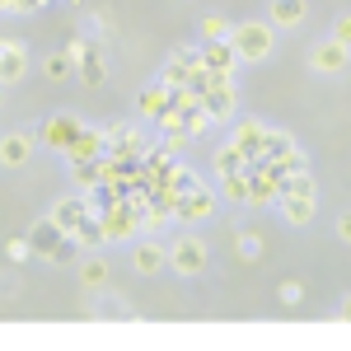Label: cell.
Here are the masks:
<instances>
[{
	"mask_svg": "<svg viewBox=\"0 0 351 351\" xmlns=\"http://www.w3.org/2000/svg\"><path fill=\"white\" fill-rule=\"evenodd\" d=\"M80 132H84V127L75 122V117H71V112H56V117H47V122L38 127V136H43V141H47L52 150H71Z\"/></svg>",
	"mask_w": 351,
	"mask_h": 351,
	"instance_id": "277c9868",
	"label": "cell"
},
{
	"mask_svg": "<svg viewBox=\"0 0 351 351\" xmlns=\"http://www.w3.org/2000/svg\"><path fill=\"white\" fill-rule=\"evenodd\" d=\"M47 0H14V10H24V14H33V10H43Z\"/></svg>",
	"mask_w": 351,
	"mask_h": 351,
	"instance_id": "1f68e13d",
	"label": "cell"
},
{
	"mask_svg": "<svg viewBox=\"0 0 351 351\" xmlns=\"http://www.w3.org/2000/svg\"><path fill=\"white\" fill-rule=\"evenodd\" d=\"M300 295H304V291H300V281H281V300H286V304H295Z\"/></svg>",
	"mask_w": 351,
	"mask_h": 351,
	"instance_id": "f546056e",
	"label": "cell"
},
{
	"mask_svg": "<svg viewBox=\"0 0 351 351\" xmlns=\"http://www.w3.org/2000/svg\"><path fill=\"white\" fill-rule=\"evenodd\" d=\"M75 71H80V80H84V84H104V80H108V61L94 52V47H89V52L75 61Z\"/></svg>",
	"mask_w": 351,
	"mask_h": 351,
	"instance_id": "ac0fdd59",
	"label": "cell"
},
{
	"mask_svg": "<svg viewBox=\"0 0 351 351\" xmlns=\"http://www.w3.org/2000/svg\"><path fill=\"white\" fill-rule=\"evenodd\" d=\"M243 164H248V160H243V150L234 145V141H230V145H220V150H216V173H220V178H225V173H239Z\"/></svg>",
	"mask_w": 351,
	"mask_h": 351,
	"instance_id": "ffe728a7",
	"label": "cell"
},
{
	"mask_svg": "<svg viewBox=\"0 0 351 351\" xmlns=\"http://www.w3.org/2000/svg\"><path fill=\"white\" fill-rule=\"evenodd\" d=\"M33 136H38V132H10V136H0V164H5V169H24L28 155H33Z\"/></svg>",
	"mask_w": 351,
	"mask_h": 351,
	"instance_id": "52a82bcc",
	"label": "cell"
},
{
	"mask_svg": "<svg viewBox=\"0 0 351 351\" xmlns=\"http://www.w3.org/2000/svg\"><path fill=\"white\" fill-rule=\"evenodd\" d=\"M75 239H80V243H89V248L108 243V234H104V216H99V211H89V216L80 220V230H75Z\"/></svg>",
	"mask_w": 351,
	"mask_h": 351,
	"instance_id": "d6986e66",
	"label": "cell"
},
{
	"mask_svg": "<svg viewBox=\"0 0 351 351\" xmlns=\"http://www.w3.org/2000/svg\"><path fill=\"white\" fill-rule=\"evenodd\" d=\"M5 253H10L14 263H24L28 253H33V243H28V239H10V243H5Z\"/></svg>",
	"mask_w": 351,
	"mask_h": 351,
	"instance_id": "83f0119b",
	"label": "cell"
},
{
	"mask_svg": "<svg viewBox=\"0 0 351 351\" xmlns=\"http://www.w3.org/2000/svg\"><path fill=\"white\" fill-rule=\"evenodd\" d=\"M0 10H14V0H0Z\"/></svg>",
	"mask_w": 351,
	"mask_h": 351,
	"instance_id": "836d02e7",
	"label": "cell"
},
{
	"mask_svg": "<svg viewBox=\"0 0 351 351\" xmlns=\"http://www.w3.org/2000/svg\"><path fill=\"white\" fill-rule=\"evenodd\" d=\"M332 38H337L342 47H351V14H342V19L332 24Z\"/></svg>",
	"mask_w": 351,
	"mask_h": 351,
	"instance_id": "f1b7e54d",
	"label": "cell"
},
{
	"mask_svg": "<svg viewBox=\"0 0 351 351\" xmlns=\"http://www.w3.org/2000/svg\"><path fill=\"white\" fill-rule=\"evenodd\" d=\"M309 14V0H271V24L276 28H295Z\"/></svg>",
	"mask_w": 351,
	"mask_h": 351,
	"instance_id": "9a60e30c",
	"label": "cell"
},
{
	"mask_svg": "<svg viewBox=\"0 0 351 351\" xmlns=\"http://www.w3.org/2000/svg\"><path fill=\"white\" fill-rule=\"evenodd\" d=\"M286 192H291V197H319L314 178H309L304 169H300V173H286V178H281V197H286Z\"/></svg>",
	"mask_w": 351,
	"mask_h": 351,
	"instance_id": "44dd1931",
	"label": "cell"
},
{
	"mask_svg": "<svg viewBox=\"0 0 351 351\" xmlns=\"http://www.w3.org/2000/svg\"><path fill=\"white\" fill-rule=\"evenodd\" d=\"M337 234L351 243V211H342V220H337Z\"/></svg>",
	"mask_w": 351,
	"mask_h": 351,
	"instance_id": "4dcf8cb0",
	"label": "cell"
},
{
	"mask_svg": "<svg viewBox=\"0 0 351 351\" xmlns=\"http://www.w3.org/2000/svg\"><path fill=\"white\" fill-rule=\"evenodd\" d=\"M71 71H75V56H47V61H43V75H47V80H66V75H71Z\"/></svg>",
	"mask_w": 351,
	"mask_h": 351,
	"instance_id": "d4e9b609",
	"label": "cell"
},
{
	"mask_svg": "<svg viewBox=\"0 0 351 351\" xmlns=\"http://www.w3.org/2000/svg\"><path fill=\"white\" fill-rule=\"evenodd\" d=\"M108 281V263L104 258H80V286H104Z\"/></svg>",
	"mask_w": 351,
	"mask_h": 351,
	"instance_id": "603a6c76",
	"label": "cell"
},
{
	"mask_svg": "<svg viewBox=\"0 0 351 351\" xmlns=\"http://www.w3.org/2000/svg\"><path fill=\"white\" fill-rule=\"evenodd\" d=\"M108 150V132H94V127H84L80 136H75V145L66 150V160L71 164H84V160H99Z\"/></svg>",
	"mask_w": 351,
	"mask_h": 351,
	"instance_id": "9c48e42d",
	"label": "cell"
},
{
	"mask_svg": "<svg viewBox=\"0 0 351 351\" xmlns=\"http://www.w3.org/2000/svg\"><path fill=\"white\" fill-rule=\"evenodd\" d=\"M84 216H89V197H61V202L52 206V220L66 230V234H75Z\"/></svg>",
	"mask_w": 351,
	"mask_h": 351,
	"instance_id": "8fae6325",
	"label": "cell"
},
{
	"mask_svg": "<svg viewBox=\"0 0 351 351\" xmlns=\"http://www.w3.org/2000/svg\"><path fill=\"white\" fill-rule=\"evenodd\" d=\"M28 71V52L24 43H10V38H0V84H14L19 75Z\"/></svg>",
	"mask_w": 351,
	"mask_h": 351,
	"instance_id": "ba28073f",
	"label": "cell"
},
{
	"mask_svg": "<svg viewBox=\"0 0 351 351\" xmlns=\"http://www.w3.org/2000/svg\"><path fill=\"white\" fill-rule=\"evenodd\" d=\"M234 248H239V258H248V263H253V258H263V239H258V234H239Z\"/></svg>",
	"mask_w": 351,
	"mask_h": 351,
	"instance_id": "4316f807",
	"label": "cell"
},
{
	"mask_svg": "<svg viewBox=\"0 0 351 351\" xmlns=\"http://www.w3.org/2000/svg\"><path fill=\"white\" fill-rule=\"evenodd\" d=\"M136 108H141V117H160V112L169 108V84H150V89H141V94H136Z\"/></svg>",
	"mask_w": 351,
	"mask_h": 351,
	"instance_id": "2e32d148",
	"label": "cell"
},
{
	"mask_svg": "<svg viewBox=\"0 0 351 351\" xmlns=\"http://www.w3.org/2000/svg\"><path fill=\"white\" fill-rule=\"evenodd\" d=\"M169 173H173V178H169V202L178 206V197H188V192L197 188V178H192V169H183V164H178V169H169Z\"/></svg>",
	"mask_w": 351,
	"mask_h": 351,
	"instance_id": "7402d4cb",
	"label": "cell"
},
{
	"mask_svg": "<svg viewBox=\"0 0 351 351\" xmlns=\"http://www.w3.org/2000/svg\"><path fill=\"white\" fill-rule=\"evenodd\" d=\"M164 263H169V248L155 239H145V243H136L132 248V267L141 271V276H155V271H164Z\"/></svg>",
	"mask_w": 351,
	"mask_h": 351,
	"instance_id": "30bf717a",
	"label": "cell"
},
{
	"mask_svg": "<svg viewBox=\"0 0 351 351\" xmlns=\"http://www.w3.org/2000/svg\"><path fill=\"white\" fill-rule=\"evenodd\" d=\"M61 239H66V230H61V225H56L52 216H47V220H38V225L28 230V243H33V253H38V258H52Z\"/></svg>",
	"mask_w": 351,
	"mask_h": 351,
	"instance_id": "7c38bea8",
	"label": "cell"
},
{
	"mask_svg": "<svg viewBox=\"0 0 351 351\" xmlns=\"http://www.w3.org/2000/svg\"><path fill=\"white\" fill-rule=\"evenodd\" d=\"M169 267L178 271V276H197V271L206 267V243L197 239V234H183L169 248Z\"/></svg>",
	"mask_w": 351,
	"mask_h": 351,
	"instance_id": "7a4b0ae2",
	"label": "cell"
},
{
	"mask_svg": "<svg viewBox=\"0 0 351 351\" xmlns=\"http://www.w3.org/2000/svg\"><path fill=\"white\" fill-rule=\"evenodd\" d=\"M347 61H351V47H342L337 38H328V43H319V47L309 52V66H314V71H324V75H337Z\"/></svg>",
	"mask_w": 351,
	"mask_h": 351,
	"instance_id": "8992f818",
	"label": "cell"
},
{
	"mask_svg": "<svg viewBox=\"0 0 351 351\" xmlns=\"http://www.w3.org/2000/svg\"><path fill=\"white\" fill-rule=\"evenodd\" d=\"M342 319H347V324H351V295L342 300Z\"/></svg>",
	"mask_w": 351,
	"mask_h": 351,
	"instance_id": "d6a6232c",
	"label": "cell"
},
{
	"mask_svg": "<svg viewBox=\"0 0 351 351\" xmlns=\"http://www.w3.org/2000/svg\"><path fill=\"white\" fill-rule=\"evenodd\" d=\"M230 43H234L239 61H267V52H271V24H239V28H230Z\"/></svg>",
	"mask_w": 351,
	"mask_h": 351,
	"instance_id": "6da1fadb",
	"label": "cell"
},
{
	"mask_svg": "<svg viewBox=\"0 0 351 351\" xmlns=\"http://www.w3.org/2000/svg\"><path fill=\"white\" fill-rule=\"evenodd\" d=\"M263 136H267V127H263V122H253V117H248V122H239L234 145L243 150V160H258V155H263Z\"/></svg>",
	"mask_w": 351,
	"mask_h": 351,
	"instance_id": "5bb4252c",
	"label": "cell"
},
{
	"mask_svg": "<svg viewBox=\"0 0 351 351\" xmlns=\"http://www.w3.org/2000/svg\"><path fill=\"white\" fill-rule=\"evenodd\" d=\"M173 216H183V220H206V216H216V192L197 183V188H192L188 197H178Z\"/></svg>",
	"mask_w": 351,
	"mask_h": 351,
	"instance_id": "5b68a950",
	"label": "cell"
},
{
	"mask_svg": "<svg viewBox=\"0 0 351 351\" xmlns=\"http://www.w3.org/2000/svg\"><path fill=\"white\" fill-rule=\"evenodd\" d=\"M220 188H225V197H230V202H248V173H225V178H220Z\"/></svg>",
	"mask_w": 351,
	"mask_h": 351,
	"instance_id": "cb8c5ba5",
	"label": "cell"
},
{
	"mask_svg": "<svg viewBox=\"0 0 351 351\" xmlns=\"http://www.w3.org/2000/svg\"><path fill=\"white\" fill-rule=\"evenodd\" d=\"M197 61H202V71L230 75V71H234V61H239V52H234V43H230V38H216V43H202V47H197Z\"/></svg>",
	"mask_w": 351,
	"mask_h": 351,
	"instance_id": "3957f363",
	"label": "cell"
},
{
	"mask_svg": "<svg viewBox=\"0 0 351 351\" xmlns=\"http://www.w3.org/2000/svg\"><path fill=\"white\" fill-rule=\"evenodd\" d=\"M314 202H319V197H291V192H286V197H281V211H286L291 225H309V220H314Z\"/></svg>",
	"mask_w": 351,
	"mask_h": 351,
	"instance_id": "e0dca14e",
	"label": "cell"
},
{
	"mask_svg": "<svg viewBox=\"0 0 351 351\" xmlns=\"http://www.w3.org/2000/svg\"><path fill=\"white\" fill-rule=\"evenodd\" d=\"M216 38H230V19L211 14V19H202V43H216Z\"/></svg>",
	"mask_w": 351,
	"mask_h": 351,
	"instance_id": "484cf974",
	"label": "cell"
},
{
	"mask_svg": "<svg viewBox=\"0 0 351 351\" xmlns=\"http://www.w3.org/2000/svg\"><path fill=\"white\" fill-rule=\"evenodd\" d=\"M99 216H104V234H108V243L136 234V225H141V216H132L127 206H108V211H99Z\"/></svg>",
	"mask_w": 351,
	"mask_h": 351,
	"instance_id": "4fadbf2b",
	"label": "cell"
}]
</instances>
